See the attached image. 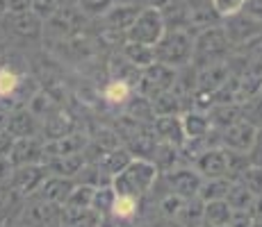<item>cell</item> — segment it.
<instances>
[{"label":"cell","mask_w":262,"mask_h":227,"mask_svg":"<svg viewBox=\"0 0 262 227\" xmlns=\"http://www.w3.org/2000/svg\"><path fill=\"white\" fill-rule=\"evenodd\" d=\"M233 43H230L228 34H226L224 25H214V28H205L194 34V57L191 64L196 68L214 66V64H224L233 55Z\"/></svg>","instance_id":"cell-1"},{"label":"cell","mask_w":262,"mask_h":227,"mask_svg":"<svg viewBox=\"0 0 262 227\" xmlns=\"http://www.w3.org/2000/svg\"><path fill=\"white\" fill-rule=\"evenodd\" d=\"M160 180V170L150 159H133L130 166L112 180V189L117 195H130L135 200H144L153 191Z\"/></svg>","instance_id":"cell-2"},{"label":"cell","mask_w":262,"mask_h":227,"mask_svg":"<svg viewBox=\"0 0 262 227\" xmlns=\"http://www.w3.org/2000/svg\"><path fill=\"white\" fill-rule=\"evenodd\" d=\"M155 62L171 68H185L194 57V32L183 28H167L164 37L155 45Z\"/></svg>","instance_id":"cell-3"},{"label":"cell","mask_w":262,"mask_h":227,"mask_svg":"<svg viewBox=\"0 0 262 227\" xmlns=\"http://www.w3.org/2000/svg\"><path fill=\"white\" fill-rule=\"evenodd\" d=\"M164 32H167V23H164L162 12L155 7H144L137 21L133 23V28L125 32V41L155 48L160 39L164 37Z\"/></svg>","instance_id":"cell-4"},{"label":"cell","mask_w":262,"mask_h":227,"mask_svg":"<svg viewBox=\"0 0 262 227\" xmlns=\"http://www.w3.org/2000/svg\"><path fill=\"white\" fill-rule=\"evenodd\" d=\"M18 225L23 227H59L62 225V207L48 203L41 195H30L23 200L18 211Z\"/></svg>","instance_id":"cell-5"},{"label":"cell","mask_w":262,"mask_h":227,"mask_svg":"<svg viewBox=\"0 0 262 227\" xmlns=\"http://www.w3.org/2000/svg\"><path fill=\"white\" fill-rule=\"evenodd\" d=\"M176 78H178V70L176 68L155 62L153 66L142 70L139 82H137V87H135V93L144 95V98H148V100H155L162 93H167V91L173 89Z\"/></svg>","instance_id":"cell-6"},{"label":"cell","mask_w":262,"mask_h":227,"mask_svg":"<svg viewBox=\"0 0 262 227\" xmlns=\"http://www.w3.org/2000/svg\"><path fill=\"white\" fill-rule=\"evenodd\" d=\"M160 182L167 186V193H176L183 200L199 198V191L203 186V178L194 170V166H178V168L160 175Z\"/></svg>","instance_id":"cell-7"},{"label":"cell","mask_w":262,"mask_h":227,"mask_svg":"<svg viewBox=\"0 0 262 227\" xmlns=\"http://www.w3.org/2000/svg\"><path fill=\"white\" fill-rule=\"evenodd\" d=\"M48 178H50V170L46 168V164L18 166V168H14L9 186H12V189L25 200V198H30V195H37L39 189H41L43 182H46Z\"/></svg>","instance_id":"cell-8"},{"label":"cell","mask_w":262,"mask_h":227,"mask_svg":"<svg viewBox=\"0 0 262 227\" xmlns=\"http://www.w3.org/2000/svg\"><path fill=\"white\" fill-rule=\"evenodd\" d=\"M221 25H224V30H226V34H228L233 48H239V45L249 43L251 39H255V37L262 34V21L255 18L253 14H249V12H239L230 18H224Z\"/></svg>","instance_id":"cell-9"},{"label":"cell","mask_w":262,"mask_h":227,"mask_svg":"<svg viewBox=\"0 0 262 227\" xmlns=\"http://www.w3.org/2000/svg\"><path fill=\"white\" fill-rule=\"evenodd\" d=\"M0 23H3V28L7 30L12 37H18V39L43 37V21L32 9L23 12V14H5V16L0 18Z\"/></svg>","instance_id":"cell-10"},{"label":"cell","mask_w":262,"mask_h":227,"mask_svg":"<svg viewBox=\"0 0 262 227\" xmlns=\"http://www.w3.org/2000/svg\"><path fill=\"white\" fill-rule=\"evenodd\" d=\"M89 136L84 130L64 136L57 141H43V161L48 159H57V157H67V155H75V153H84L89 145Z\"/></svg>","instance_id":"cell-11"},{"label":"cell","mask_w":262,"mask_h":227,"mask_svg":"<svg viewBox=\"0 0 262 227\" xmlns=\"http://www.w3.org/2000/svg\"><path fill=\"white\" fill-rule=\"evenodd\" d=\"M221 134V148L226 150H237V153H251L255 143V136H258V128L246 120L230 125L228 130H224Z\"/></svg>","instance_id":"cell-12"},{"label":"cell","mask_w":262,"mask_h":227,"mask_svg":"<svg viewBox=\"0 0 262 227\" xmlns=\"http://www.w3.org/2000/svg\"><path fill=\"white\" fill-rule=\"evenodd\" d=\"M78 130H82L78 125V118H75L67 107H62L41 123V139L43 141H57V139H64V136L78 132Z\"/></svg>","instance_id":"cell-13"},{"label":"cell","mask_w":262,"mask_h":227,"mask_svg":"<svg viewBox=\"0 0 262 227\" xmlns=\"http://www.w3.org/2000/svg\"><path fill=\"white\" fill-rule=\"evenodd\" d=\"M194 170L203 180H221L228 178V161H226L224 148H210L194 161Z\"/></svg>","instance_id":"cell-14"},{"label":"cell","mask_w":262,"mask_h":227,"mask_svg":"<svg viewBox=\"0 0 262 227\" xmlns=\"http://www.w3.org/2000/svg\"><path fill=\"white\" fill-rule=\"evenodd\" d=\"M9 161L14 168L28 164H43V139L41 136H28V139H16L9 153Z\"/></svg>","instance_id":"cell-15"},{"label":"cell","mask_w":262,"mask_h":227,"mask_svg":"<svg viewBox=\"0 0 262 227\" xmlns=\"http://www.w3.org/2000/svg\"><path fill=\"white\" fill-rule=\"evenodd\" d=\"M153 132L160 143H169L176 148H183V143L187 141L180 116H158L153 123Z\"/></svg>","instance_id":"cell-16"},{"label":"cell","mask_w":262,"mask_h":227,"mask_svg":"<svg viewBox=\"0 0 262 227\" xmlns=\"http://www.w3.org/2000/svg\"><path fill=\"white\" fill-rule=\"evenodd\" d=\"M9 134L14 139H28V136H41V120L28 107L14 109L9 118Z\"/></svg>","instance_id":"cell-17"},{"label":"cell","mask_w":262,"mask_h":227,"mask_svg":"<svg viewBox=\"0 0 262 227\" xmlns=\"http://www.w3.org/2000/svg\"><path fill=\"white\" fill-rule=\"evenodd\" d=\"M139 12H142L139 7H123V5H114L112 9H107V12L100 16V23H103L105 30H114V32H119V34H125L130 28H133V23L137 21Z\"/></svg>","instance_id":"cell-18"},{"label":"cell","mask_w":262,"mask_h":227,"mask_svg":"<svg viewBox=\"0 0 262 227\" xmlns=\"http://www.w3.org/2000/svg\"><path fill=\"white\" fill-rule=\"evenodd\" d=\"M196 91H205V93H214L216 89H221L230 80V66L228 62L214 64V66L196 68Z\"/></svg>","instance_id":"cell-19"},{"label":"cell","mask_w":262,"mask_h":227,"mask_svg":"<svg viewBox=\"0 0 262 227\" xmlns=\"http://www.w3.org/2000/svg\"><path fill=\"white\" fill-rule=\"evenodd\" d=\"M46 168L50 170V175H57V178H69L78 182L80 173L87 166V157L84 153H75V155H67V157H57V159H48L43 161Z\"/></svg>","instance_id":"cell-20"},{"label":"cell","mask_w":262,"mask_h":227,"mask_svg":"<svg viewBox=\"0 0 262 227\" xmlns=\"http://www.w3.org/2000/svg\"><path fill=\"white\" fill-rule=\"evenodd\" d=\"M75 184H78L75 180L50 175V178L43 182V186L39 189V193H37V195H41V198H43V200H48V203L62 207V205L69 200V195H71V191L75 189Z\"/></svg>","instance_id":"cell-21"},{"label":"cell","mask_w":262,"mask_h":227,"mask_svg":"<svg viewBox=\"0 0 262 227\" xmlns=\"http://www.w3.org/2000/svg\"><path fill=\"white\" fill-rule=\"evenodd\" d=\"M62 107H64V103H62V100H59L57 95H55L48 87H41V89L37 91V93L32 95V100L28 103V109H30V112H32L34 116H37L41 123L48 118V116H53L55 112H57V109H62Z\"/></svg>","instance_id":"cell-22"},{"label":"cell","mask_w":262,"mask_h":227,"mask_svg":"<svg viewBox=\"0 0 262 227\" xmlns=\"http://www.w3.org/2000/svg\"><path fill=\"white\" fill-rule=\"evenodd\" d=\"M107 75H110V80H123V82L137 87L142 70L137 66H133V64L117 50V53H112V57H110V62H107Z\"/></svg>","instance_id":"cell-23"},{"label":"cell","mask_w":262,"mask_h":227,"mask_svg":"<svg viewBox=\"0 0 262 227\" xmlns=\"http://www.w3.org/2000/svg\"><path fill=\"white\" fill-rule=\"evenodd\" d=\"M183 130L187 139H205L212 132V123H210L208 114L205 112H196V109H187L183 116Z\"/></svg>","instance_id":"cell-24"},{"label":"cell","mask_w":262,"mask_h":227,"mask_svg":"<svg viewBox=\"0 0 262 227\" xmlns=\"http://www.w3.org/2000/svg\"><path fill=\"white\" fill-rule=\"evenodd\" d=\"M208 118H210V123H212V130L224 132L230 125L242 120V105H214L208 112Z\"/></svg>","instance_id":"cell-25"},{"label":"cell","mask_w":262,"mask_h":227,"mask_svg":"<svg viewBox=\"0 0 262 227\" xmlns=\"http://www.w3.org/2000/svg\"><path fill=\"white\" fill-rule=\"evenodd\" d=\"M150 161L155 164V168L160 170V175L169 173V170L178 168V166H185L183 159H180V148L176 145H169V143H158L150 155Z\"/></svg>","instance_id":"cell-26"},{"label":"cell","mask_w":262,"mask_h":227,"mask_svg":"<svg viewBox=\"0 0 262 227\" xmlns=\"http://www.w3.org/2000/svg\"><path fill=\"white\" fill-rule=\"evenodd\" d=\"M133 93H135V87L123 82V80H107L103 91H100L103 100L107 105H112V107H125L128 100L133 98Z\"/></svg>","instance_id":"cell-27"},{"label":"cell","mask_w":262,"mask_h":227,"mask_svg":"<svg viewBox=\"0 0 262 227\" xmlns=\"http://www.w3.org/2000/svg\"><path fill=\"white\" fill-rule=\"evenodd\" d=\"M173 223H178V227H203L205 225V203L201 198L185 200L183 209L176 216Z\"/></svg>","instance_id":"cell-28"},{"label":"cell","mask_w":262,"mask_h":227,"mask_svg":"<svg viewBox=\"0 0 262 227\" xmlns=\"http://www.w3.org/2000/svg\"><path fill=\"white\" fill-rule=\"evenodd\" d=\"M133 159H135V157H133V155H130L125 148H117V150H110V153L105 155V157L100 159L96 166H98V168L103 170V173L107 175L110 180H114L119 173H123V170L128 168Z\"/></svg>","instance_id":"cell-29"},{"label":"cell","mask_w":262,"mask_h":227,"mask_svg":"<svg viewBox=\"0 0 262 227\" xmlns=\"http://www.w3.org/2000/svg\"><path fill=\"white\" fill-rule=\"evenodd\" d=\"M119 53L123 55V57L128 59L133 66H137L139 70H144V68H148V66H153V64H155V50L150 48V45L125 41L123 45H121Z\"/></svg>","instance_id":"cell-30"},{"label":"cell","mask_w":262,"mask_h":227,"mask_svg":"<svg viewBox=\"0 0 262 227\" xmlns=\"http://www.w3.org/2000/svg\"><path fill=\"white\" fill-rule=\"evenodd\" d=\"M123 114H128L130 118L139 120V123H146V125H153L155 123V109H153V100L144 98L139 93H133V98L128 100V105L123 107Z\"/></svg>","instance_id":"cell-31"},{"label":"cell","mask_w":262,"mask_h":227,"mask_svg":"<svg viewBox=\"0 0 262 227\" xmlns=\"http://www.w3.org/2000/svg\"><path fill=\"white\" fill-rule=\"evenodd\" d=\"M233 207L226 200L205 203V227H228L233 220Z\"/></svg>","instance_id":"cell-32"},{"label":"cell","mask_w":262,"mask_h":227,"mask_svg":"<svg viewBox=\"0 0 262 227\" xmlns=\"http://www.w3.org/2000/svg\"><path fill=\"white\" fill-rule=\"evenodd\" d=\"M233 186V180L221 178V180H203V186L199 191V198L203 203H214V200H226L228 191Z\"/></svg>","instance_id":"cell-33"},{"label":"cell","mask_w":262,"mask_h":227,"mask_svg":"<svg viewBox=\"0 0 262 227\" xmlns=\"http://www.w3.org/2000/svg\"><path fill=\"white\" fill-rule=\"evenodd\" d=\"M23 78L25 75L21 73H16L12 66H0V100H12L14 95L18 93V89H21V84H23Z\"/></svg>","instance_id":"cell-34"},{"label":"cell","mask_w":262,"mask_h":227,"mask_svg":"<svg viewBox=\"0 0 262 227\" xmlns=\"http://www.w3.org/2000/svg\"><path fill=\"white\" fill-rule=\"evenodd\" d=\"M114 200H117V191L112 189V184L98 186V189L94 191V198H92V211L98 214L100 218H105V216L112 214Z\"/></svg>","instance_id":"cell-35"},{"label":"cell","mask_w":262,"mask_h":227,"mask_svg":"<svg viewBox=\"0 0 262 227\" xmlns=\"http://www.w3.org/2000/svg\"><path fill=\"white\" fill-rule=\"evenodd\" d=\"M255 195L251 193L249 189H246L242 182H233V186H230L228 191V198H226V203L233 207V211H249L251 205H253Z\"/></svg>","instance_id":"cell-36"},{"label":"cell","mask_w":262,"mask_h":227,"mask_svg":"<svg viewBox=\"0 0 262 227\" xmlns=\"http://www.w3.org/2000/svg\"><path fill=\"white\" fill-rule=\"evenodd\" d=\"M226 150V148H224ZM226 161H228V180L239 182L242 175L251 168L249 153H237V150H226Z\"/></svg>","instance_id":"cell-37"},{"label":"cell","mask_w":262,"mask_h":227,"mask_svg":"<svg viewBox=\"0 0 262 227\" xmlns=\"http://www.w3.org/2000/svg\"><path fill=\"white\" fill-rule=\"evenodd\" d=\"M139 203H142V200H135V198H130V195H117L110 216L117 220H133L139 211Z\"/></svg>","instance_id":"cell-38"},{"label":"cell","mask_w":262,"mask_h":227,"mask_svg":"<svg viewBox=\"0 0 262 227\" xmlns=\"http://www.w3.org/2000/svg\"><path fill=\"white\" fill-rule=\"evenodd\" d=\"M183 205H185V200L176 193H164L158 198V211L162 214V218H167V220H176V216L180 214Z\"/></svg>","instance_id":"cell-39"},{"label":"cell","mask_w":262,"mask_h":227,"mask_svg":"<svg viewBox=\"0 0 262 227\" xmlns=\"http://www.w3.org/2000/svg\"><path fill=\"white\" fill-rule=\"evenodd\" d=\"M246 3H249V0H212L216 14H219L221 18H230V16H235V14L244 12Z\"/></svg>","instance_id":"cell-40"},{"label":"cell","mask_w":262,"mask_h":227,"mask_svg":"<svg viewBox=\"0 0 262 227\" xmlns=\"http://www.w3.org/2000/svg\"><path fill=\"white\" fill-rule=\"evenodd\" d=\"M239 182L255 195V198L262 195V168H260V166H251V168L242 175Z\"/></svg>","instance_id":"cell-41"},{"label":"cell","mask_w":262,"mask_h":227,"mask_svg":"<svg viewBox=\"0 0 262 227\" xmlns=\"http://www.w3.org/2000/svg\"><path fill=\"white\" fill-rule=\"evenodd\" d=\"M59 9H62L59 7V0H32V12L37 14L43 23L50 21Z\"/></svg>","instance_id":"cell-42"},{"label":"cell","mask_w":262,"mask_h":227,"mask_svg":"<svg viewBox=\"0 0 262 227\" xmlns=\"http://www.w3.org/2000/svg\"><path fill=\"white\" fill-rule=\"evenodd\" d=\"M80 7H82V12L87 14V16L100 18L107 9L114 7V0H80Z\"/></svg>","instance_id":"cell-43"},{"label":"cell","mask_w":262,"mask_h":227,"mask_svg":"<svg viewBox=\"0 0 262 227\" xmlns=\"http://www.w3.org/2000/svg\"><path fill=\"white\" fill-rule=\"evenodd\" d=\"M235 53L244 55V57H249L251 62H262V34L255 39H251L249 43L239 45V48H235Z\"/></svg>","instance_id":"cell-44"},{"label":"cell","mask_w":262,"mask_h":227,"mask_svg":"<svg viewBox=\"0 0 262 227\" xmlns=\"http://www.w3.org/2000/svg\"><path fill=\"white\" fill-rule=\"evenodd\" d=\"M249 159H251V166H260L262 168V128L258 130V136H255V143L249 153Z\"/></svg>","instance_id":"cell-45"},{"label":"cell","mask_w":262,"mask_h":227,"mask_svg":"<svg viewBox=\"0 0 262 227\" xmlns=\"http://www.w3.org/2000/svg\"><path fill=\"white\" fill-rule=\"evenodd\" d=\"M253 225H255V220L251 218L249 211H235L228 227H253Z\"/></svg>","instance_id":"cell-46"},{"label":"cell","mask_w":262,"mask_h":227,"mask_svg":"<svg viewBox=\"0 0 262 227\" xmlns=\"http://www.w3.org/2000/svg\"><path fill=\"white\" fill-rule=\"evenodd\" d=\"M14 175V164L9 161V157H3L0 155V184H7Z\"/></svg>","instance_id":"cell-47"},{"label":"cell","mask_w":262,"mask_h":227,"mask_svg":"<svg viewBox=\"0 0 262 227\" xmlns=\"http://www.w3.org/2000/svg\"><path fill=\"white\" fill-rule=\"evenodd\" d=\"M32 9V0H7V14H23Z\"/></svg>","instance_id":"cell-48"},{"label":"cell","mask_w":262,"mask_h":227,"mask_svg":"<svg viewBox=\"0 0 262 227\" xmlns=\"http://www.w3.org/2000/svg\"><path fill=\"white\" fill-rule=\"evenodd\" d=\"M12 112H14V109L9 107L7 103H3V100H0V134L9 132V118H12Z\"/></svg>","instance_id":"cell-49"},{"label":"cell","mask_w":262,"mask_h":227,"mask_svg":"<svg viewBox=\"0 0 262 227\" xmlns=\"http://www.w3.org/2000/svg\"><path fill=\"white\" fill-rule=\"evenodd\" d=\"M249 214H251V218H253L255 223H262V195H258V198L253 200V205H251Z\"/></svg>","instance_id":"cell-50"},{"label":"cell","mask_w":262,"mask_h":227,"mask_svg":"<svg viewBox=\"0 0 262 227\" xmlns=\"http://www.w3.org/2000/svg\"><path fill=\"white\" fill-rule=\"evenodd\" d=\"M244 12L253 14L255 18H260V21H262V0H249V3H246V7H244Z\"/></svg>","instance_id":"cell-51"},{"label":"cell","mask_w":262,"mask_h":227,"mask_svg":"<svg viewBox=\"0 0 262 227\" xmlns=\"http://www.w3.org/2000/svg\"><path fill=\"white\" fill-rule=\"evenodd\" d=\"M114 5H123V7H148V0H114Z\"/></svg>","instance_id":"cell-52"},{"label":"cell","mask_w":262,"mask_h":227,"mask_svg":"<svg viewBox=\"0 0 262 227\" xmlns=\"http://www.w3.org/2000/svg\"><path fill=\"white\" fill-rule=\"evenodd\" d=\"M7 14V0H0V18Z\"/></svg>","instance_id":"cell-53"},{"label":"cell","mask_w":262,"mask_h":227,"mask_svg":"<svg viewBox=\"0 0 262 227\" xmlns=\"http://www.w3.org/2000/svg\"><path fill=\"white\" fill-rule=\"evenodd\" d=\"M0 66H3V43H0Z\"/></svg>","instance_id":"cell-54"},{"label":"cell","mask_w":262,"mask_h":227,"mask_svg":"<svg viewBox=\"0 0 262 227\" xmlns=\"http://www.w3.org/2000/svg\"><path fill=\"white\" fill-rule=\"evenodd\" d=\"M0 227H5V220L3 218H0Z\"/></svg>","instance_id":"cell-55"},{"label":"cell","mask_w":262,"mask_h":227,"mask_svg":"<svg viewBox=\"0 0 262 227\" xmlns=\"http://www.w3.org/2000/svg\"><path fill=\"white\" fill-rule=\"evenodd\" d=\"M169 227H178V223H173V225H169Z\"/></svg>","instance_id":"cell-56"},{"label":"cell","mask_w":262,"mask_h":227,"mask_svg":"<svg viewBox=\"0 0 262 227\" xmlns=\"http://www.w3.org/2000/svg\"><path fill=\"white\" fill-rule=\"evenodd\" d=\"M253 227H260V225H258V223H255V225H253Z\"/></svg>","instance_id":"cell-57"},{"label":"cell","mask_w":262,"mask_h":227,"mask_svg":"<svg viewBox=\"0 0 262 227\" xmlns=\"http://www.w3.org/2000/svg\"><path fill=\"white\" fill-rule=\"evenodd\" d=\"M203 227H205V225H203Z\"/></svg>","instance_id":"cell-58"}]
</instances>
